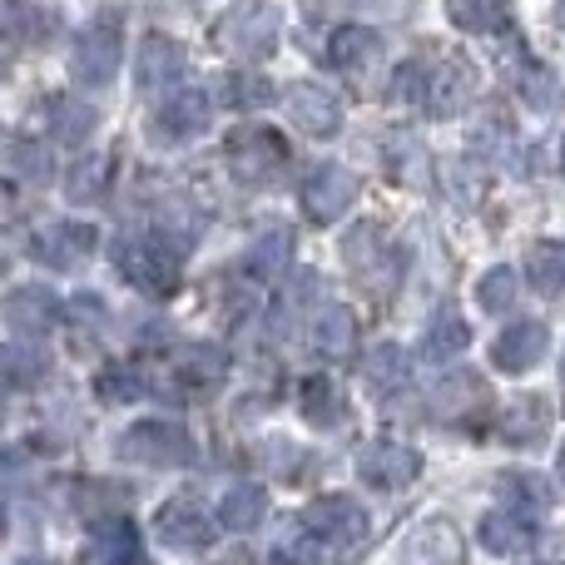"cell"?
<instances>
[{
	"label": "cell",
	"mask_w": 565,
	"mask_h": 565,
	"mask_svg": "<svg viewBox=\"0 0 565 565\" xmlns=\"http://www.w3.org/2000/svg\"><path fill=\"white\" fill-rule=\"evenodd\" d=\"M282 20L268 0H234L224 15L214 20V45L234 60H264L278 50Z\"/></svg>",
	"instance_id": "6da1fadb"
},
{
	"label": "cell",
	"mask_w": 565,
	"mask_h": 565,
	"mask_svg": "<svg viewBox=\"0 0 565 565\" xmlns=\"http://www.w3.org/2000/svg\"><path fill=\"white\" fill-rule=\"evenodd\" d=\"M119 274L135 282L139 292L169 298L184 278V244H174L169 234H145L119 244Z\"/></svg>",
	"instance_id": "7a4b0ae2"
},
{
	"label": "cell",
	"mask_w": 565,
	"mask_h": 565,
	"mask_svg": "<svg viewBox=\"0 0 565 565\" xmlns=\"http://www.w3.org/2000/svg\"><path fill=\"white\" fill-rule=\"evenodd\" d=\"M115 457L129 461V467H149V471L194 467V437L179 422H135L115 441Z\"/></svg>",
	"instance_id": "3957f363"
},
{
	"label": "cell",
	"mask_w": 565,
	"mask_h": 565,
	"mask_svg": "<svg viewBox=\"0 0 565 565\" xmlns=\"http://www.w3.org/2000/svg\"><path fill=\"white\" fill-rule=\"evenodd\" d=\"M125 65V35H119V20H95V25L79 30L75 50H70V75L89 89H105L109 79Z\"/></svg>",
	"instance_id": "277c9868"
},
{
	"label": "cell",
	"mask_w": 565,
	"mask_h": 565,
	"mask_svg": "<svg viewBox=\"0 0 565 565\" xmlns=\"http://www.w3.org/2000/svg\"><path fill=\"white\" fill-rule=\"evenodd\" d=\"M228 169H234L244 184H274V179L288 169V145H282V135L264 125H244L228 135V149H224Z\"/></svg>",
	"instance_id": "5b68a950"
},
{
	"label": "cell",
	"mask_w": 565,
	"mask_h": 565,
	"mask_svg": "<svg viewBox=\"0 0 565 565\" xmlns=\"http://www.w3.org/2000/svg\"><path fill=\"white\" fill-rule=\"evenodd\" d=\"M298 526L308 531L322 551H352L367 541V511H362L352 497H318L298 516Z\"/></svg>",
	"instance_id": "8992f818"
},
{
	"label": "cell",
	"mask_w": 565,
	"mask_h": 565,
	"mask_svg": "<svg viewBox=\"0 0 565 565\" xmlns=\"http://www.w3.org/2000/svg\"><path fill=\"white\" fill-rule=\"evenodd\" d=\"M302 214L312 218V224H332V218H342L352 209V199H358V174L342 164H318L308 179H302Z\"/></svg>",
	"instance_id": "52a82bcc"
},
{
	"label": "cell",
	"mask_w": 565,
	"mask_h": 565,
	"mask_svg": "<svg viewBox=\"0 0 565 565\" xmlns=\"http://www.w3.org/2000/svg\"><path fill=\"white\" fill-rule=\"evenodd\" d=\"M358 477L372 491H402L422 477V457L412 447H402V441H372L358 457Z\"/></svg>",
	"instance_id": "ba28073f"
},
{
	"label": "cell",
	"mask_w": 565,
	"mask_h": 565,
	"mask_svg": "<svg viewBox=\"0 0 565 565\" xmlns=\"http://www.w3.org/2000/svg\"><path fill=\"white\" fill-rule=\"evenodd\" d=\"M214 119V105H209L204 89H174L164 105L154 109V135L164 145H184V139H199Z\"/></svg>",
	"instance_id": "9c48e42d"
},
{
	"label": "cell",
	"mask_w": 565,
	"mask_h": 565,
	"mask_svg": "<svg viewBox=\"0 0 565 565\" xmlns=\"http://www.w3.org/2000/svg\"><path fill=\"white\" fill-rule=\"evenodd\" d=\"M402 565H467V541L447 516H431L407 536Z\"/></svg>",
	"instance_id": "30bf717a"
},
{
	"label": "cell",
	"mask_w": 565,
	"mask_h": 565,
	"mask_svg": "<svg viewBox=\"0 0 565 565\" xmlns=\"http://www.w3.org/2000/svg\"><path fill=\"white\" fill-rule=\"evenodd\" d=\"M184 75V45L169 35H145L135 50V79L145 95H164Z\"/></svg>",
	"instance_id": "8fae6325"
},
{
	"label": "cell",
	"mask_w": 565,
	"mask_h": 565,
	"mask_svg": "<svg viewBox=\"0 0 565 565\" xmlns=\"http://www.w3.org/2000/svg\"><path fill=\"white\" fill-rule=\"evenodd\" d=\"M154 536L164 541L169 551H204L209 541H214V521L204 516V507L189 497L169 501L164 511L154 516Z\"/></svg>",
	"instance_id": "7c38bea8"
},
{
	"label": "cell",
	"mask_w": 565,
	"mask_h": 565,
	"mask_svg": "<svg viewBox=\"0 0 565 565\" xmlns=\"http://www.w3.org/2000/svg\"><path fill=\"white\" fill-rule=\"evenodd\" d=\"M35 258L50 268H79L89 254L99 248V234L89 224H75V218H65V224H50L35 234Z\"/></svg>",
	"instance_id": "4fadbf2b"
},
{
	"label": "cell",
	"mask_w": 565,
	"mask_h": 565,
	"mask_svg": "<svg viewBox=\"0 0 565 565\" xmlns=\"http://www.w3.org/2000/svg\"><path fill=\"white\" fill-rule=\"evenodd\" d=\"M288 115H292V125H298L302 135H312V139L338 135V125H342L338 95L322 89V85H312V79H298V85L288 89Z\"/></svg>",
	"instance_id": "5bb4252c"
},
{
	"label": "cell",
	"mask_w": 565,
	"mask_h": 565,
	"mask_svg": "<svg viewBox=\"0 0 565 565\" xmlns=\"http://www.w3.org/2000/svg\"><path fill=\"white\" fill-rule=\"evenodd\" d=\"M551 348V332L546 322H511L507 332L497 338V348H491V362H497L501 372H511V377H521V372H531L541 358H546Z\"/></svg>",
	"instance_id": "9a60e30c"
},
{
	"label": "cell",
	"mask_w": 565,
	"mask_h": 565,
	"mask_svg": "<svg viewBox=\"0 0 565 565\" xmlns=\"http://www.w3.org/2000/svg\"><path fill=\"white\" fill-rule=\"evenodd\" d=\"M477 407H487V382H481L477 372H451L427 397V412L437 422H467Z\"/></svg>",
	"instance_id": "2e32d148"
},
{
	"label": "cell",
	"mask_w": 565,
	"mask_h": 565,
	"mask_svg": "<svg viewBox=\"0 0 565 565\" xmlns=\"http://www.w3.org/2000/svg\"><path fill=\"white\" fill-rule=\"evenodd\" d=\"M60 318V302L50 288H15L6 298V322L10 332H20V338H40V332H50V322Z\"/></svg>",
	"instance_id": "e0dca14e"
},
{
	"label": "cell",
	"mask_w": 565,
	"mask_h": 565,
	"mask_svg": "<svg viewBox=\"0 0 565 565\" xmlns=\"http://www.w3.org/2000/svg\"><path fill=\"white\" fill-rule=\"evenodd\" d=\"M481 546L491 551V556H521V551L536 546V521L521 516V511H491L487 521H481Z\"/></svg>",
	"instance_id": "ac0fdd59"
},
{
	"label": "cell",
	"mask_w": 565,
	"mask_h": 565,
	"mask_svg": "<svg viewBox=\"0 0 565 565\" xmlns=\"http://www.w3.org/2000/svg\"><path fill=\"white\" fill-rule=\"evenodd\" d=\"M377 55H382V35L372 25H338L332 40H328V60L338 70H348V75L367 70Z\"/></svg>",
	"instance_id": "d6986e66"
},
{
	"label": "cell",
	"mask_w": 565,
	"mask_h": 565,
	"mask_svg": "<svg viewBox=\"0 0 565 565\" xmlns=\"http://www.w3.org/2000/svg\"><path fill=\"white\" fill-rule=\"evenodd\" d=\"M264 511H268V491L254 487V481H238V487H228L224 501H218V526L244 536V531H254L258 521H264Z\"/></svg>",
	"instance_id": "ffe728a7"
},
{
	"label": "cell",
	"mask_w": 565,
	"mask_h": 565,
	"mask_svg": "<svg viewBox=\"0 0 565 565\" xmlns=\"http://www.w3.org/2000/svg\"><path fill=\"white\" fill-rule=\"evenodd\" d=\"M467 99H471V75L461 65H441V70H431V85H427L422 109L447 119V115H457V109H467Z\"/></svg>",
	"instance_id": "44dd1931"
},
{
	"label": "cell",
	"mask_w": 565,
	"mask_h": 565,
	"mask_svg": "<svg viewBox=\"0 0 565 565\" xmlns=\"http://www.w3.org/2000/svg\"><path fill=\"white\" fill-rule=\"evenodd\" d=\"M447 15L457 30L497 35V30L511 25V0H447Z\"/></svg>",
	"instance_id": "7402d4cb"
},
{
	"label": "cell",
	"mask_w": 565,
	"mask_h": 565,
	"mask_svg": "<svg viewBox=\"0 0 565 565\" xmlns=\"http://www.w3.org/2000/svg\"><path fill=\"white\" fill-rule=\"evenodd\" d=\"M526 278H531V288L546 292V298L565 292V238H541V244H531Z\"/></svg>",
	"instance_id": "603a6c76"
},
{
	"label": "cell",
	"mask_w": 565,
	"mask_h": 565,
	"mask_svg": "<svg viewBox=\"0 0 565 565\" xmlns=\"http://www.w3.org/2000/svg\"><path fill=\"white\" fill-rule=\"evenodd\" d=\"M362 372H367V387L372 392H402L412 382V362H407V352L397 348V342H382V348H372L367 352V362H362Z\"/></svg>",
	"instance_id": "cb8c5ba5"
},
{
	"label": "cell",
	"mask_w": 565,
	"mask_h": 565,
	"mask_svg": "<svg viewBox=\"0 0 565 565\" xmlns=\"http://www.w3.org/2000/svg\"><path fill=\"white\" fill-rule=\"evenodd\" d=\"M298 407H302V417L312 422V427H322V431H332L342 422V392L332 387L328 377H308L302 382V392H298Z\"/></svg>",
	"instance_id": "d4e9b609"
},
{
	"label": "cell",
	"mask_w": 565,
	"mask_h": 565,
	"mask_svg": "<svg viewBox=\"0 0 565 565\" xmlns=\"http://www.w3.org/2000/svg\"><path fill=\"white\" fill-rule=\"evenodd\" d=\"M50 135L60 145H79L85 135H95V105H85L79 95H60L50 105Z\"/></svg>",
	"instance_id": "484cf974"
},
{
	"label": "cell",
	"mask_w": 565,
	"mask_h": 565,
	"mask_svg": "<svg viewBox=\"0 0 565 565\" xmlns=\"http://www.w3.org/2000/svg\"><path fill=\"white\" fill-rule=\"evenodd\" d=\"M352 338H358V322H352V312L338 308V302H328V308L318 312V322H312V342H318V352H328V358H348Z\"/></svg>",
	"instance_id": "4316f807"
},
{
	"label": "cell",
	"mask_w": 565,
	"mask_h": 565,
	"mask_svg": "<svg viewBox=\"0 0 565 565\" xmlns=\"http://www.w3.org/2000/svg\"><path fill=\"white\" fill-rule=\"evenodd\" d=\"M174 372L189 382V387H214V382L228 372V358H224V348L194 342V348H184V352L174 358Z\"/></svg>",
	"instance_id": "83f0119b"
},
{
	"label": "cell",
	"mask_w": 565,
	"mask_h": 565,
	"mask_svg": "<svg viewBox=\"0 0 565 565\" xmlns=\"http://www.w3.org/2000/svg\"><path fill=\"white\" fill-rule=\"evenodd\" d=\"M288 258H292V234L288 228H268V234L254 238V248H248V274L278 278L282 268H288Z\"/></svg>",
	"instance_id": "f1b7e54d"
},
{
	"label": "cell",
	"mask_w": 565,
	"mask_h": 565,
	"mask_svg": "<svg viewBox=\"0 0 565 565\" xmlns=\"http://www.w3.org/2000/svg\"><path fill=\"white\" fill-rule=\"evenodd\" d=\"M467 342H471V328H467V318H457V312H441L437 322L427 328V358L431 362H447V358H457V352H467Z\"/></svg>",
	"instance_id": "f546056e"
},
{
	"label": "cell",
	"mask_w": 565,
	"mask_h": 565,
	"mask_svg": "<svg viewBox=\"0 0 565 565\" xmlns=\"http://www.w3.org/2000/svg\"><path fill=\"white\" fill-rule=\"evenodd\" d=\"M105 189H109V159L105 154L79 159V164L65 174V194L75 199V204H95Z\"/></svg>",
	"instance_id": "4dcf8cb0"
},
{
	"label": "cell",
	"mask_w": 565,
	"mask_h": 565,
	"mask_svg": "<svg viewBox=\"0 0 565 565\" xmlns=\"http://www.w3.org/2000/svg\"><path fill=\"white\" fill-rule=\"evenodd\" d=\"M501 497H507V511H521V516H526V511H551V487L541 477H507L501 481Z\"/></svg>",
	"instance_id": "1f68e13d"
},
{
	"label": "cell",
	"mask_w": 565,
	"mask_h": 565,
	"mask_svg": "<svg viewBox=\"0 0 565 565\" xmlns=\"http://www.w3.org/2000/svg\"><path fill=\"white\" fill-rule=\"evenodd\" d=\"M218 95H224V105H234V109H254V105H268V99H274V85H268L264 75H224Z\"/></svg>",
	"instance_id": "d6a6232c"
},
{
	"label": "cell",
	"mask_w": 565,
	"mask_h": 565,
	"mask_svg": "<svg viewBox=\"0 0 565 565\" xmlns=\"http://www.w3.org/2000/svg\"><path fill=\"white\" fill-rule=\"evenodd\" d=\"M521 95H526V105L531 109H556L561 105V79L551 75L546 65H526L521 70Z\"/></svg>",
	"instance_id": "836d02e7"
},
{
	"label": "cell",
	"mask_w": 565,
	"mask_h": 565,
	"mask_svg": "<svg viewBox=\"0 0 565 565\" xmlns=\"http://www.w3.org/2000/svg\"><path fill=\"white\" fill-rule=\"evenodd\" d=\"M477 302L487 312H507L511 302H516V274H511V268H487L477 282Z\"/></svg>",
	"instance_id": "e575fe53"
},
{
	"label": "cell",
	"mask_w": 565,
	"mask_h": 565,
	"mask_svg": "<svg viewBox=\"0 0 565 565\" xmlns=\"http://www.w3.org/2000/svg\"><path fill=\"white\" fill-rule=\"evenodd\" d=\"M427 85H431V65L427 60H407V65H397V75H392V99L422 105V99H427Z\"/></svg>",
	"instance_id": "d590c367"
},
{
	"label": "cell",
	"mask_w": 565,
	"mask_h": 565,
	"mask_svg": "<svg viewBox=\"0 0 565 565\" xmlns=\"http://www.w3.org/2000/svg\"><path fill=\"white\" fill-rule=\"evenodd\" d=\"M95 387H99V397L105 402H129V397L145 392V382H139V372H129V367H105L95 377Z\"/></svg>",
	"instance_id": "8d00e7d4"
},
{
	"label": "cell",
	"mask_w": 565,
	"mask_h": 565,
	"mask_svg": "<svg viewBox=\"0 0 565 565\" xmlns=\"http://www.w3.org/2000/svg\"><path fill=\"white\" fill-rule=\"evenodd\" d=\"M536 427H546V402H521L507 412V437L511 441H531Z\"/></svg>",
	"instance_id": "74e56055"
},
{
	"label": "cell",
	"mask_w": 565,
	"mask_h": 565,
	"mask_svg": "<svg viewBox=\"0 0 565 565\" xmlns=\"http://www.w3.org/2000/svg\"><path fill=\"white\" fill-rule=\"evenodd\" d=\"M109 565H149V561L139 556V551H135V541H129V546H119V551H115V561H109Z\"/></svg>",
	"instance_id": "f35d334b"
},
{
	"label": "cell",
	"mask_w": 565,
	"mask_h": 565,
	"mask_svg": "<svg viewBox=\"0 0 565 565\" xmlns=\"http://www.w3.org/2000/svg\"><path fill=\"white\" fill-rule=\"evenodd\" d=\"M10 209H15V189H10V184H6V179H0V218H6V214H10Z\"/></svg>",
	"instance_id": "ab89813d"
},
{
	"label": "cell",
	"mask_w": 565,
	"mask_h": 565,
	"mask_svg": "<svg viewBox=\"0 0 565 565\" xmlns=\"http://www.w3.org/2000/svg\"><path fill=\"white\" fill-rule=\"evenodd\" d=\"M551 15H556V25L565 30V0H556V10H551Z\"/></svg>",
	"instance_id": "60d3db41"
},
{
	"label": "cell",
	"mask_w": 565,
	"mask_h": 565,
	"mask_svg": "<svg viewBox=\"0 0 565 565\" xmlns=\"http://www.w3.org/2000/svg\"><path fill=\"white\" fill-rule=\"evenodd\" d=\"M561 477H565V451H561Z\"/></svg>",
	"instance_id": "b9f144b4"
},
{
	"label": "cell",
	"mask_w": 565,
	"mask_h": 565,
	"mask_svg": "<svg viewBox=\"0 0 565 565\" xmlns=\"http://www.w3.org/2000/svg\"><path fill=\"white\" fill-rule=\"evenodd\" d=\"M20 565H45V561H20Z\"/></svg>",
	"instance_id": "7bdbcfd3"
},
{
	"label": "cell",
	"mask_w": 565,
	"mask_h": 565,
	"mask_svg": "<svg viewBox=\"0 0 565 565\" xmlns=\"http://www.w3.org/2000/svg\"><path fill=\"white\" fill-rule=\"evenodd\" d=\"M0 407H6V392H0Z\"/></svg>",
	"instance_id": "ee69618b"
}]
</instances>
